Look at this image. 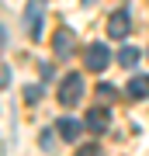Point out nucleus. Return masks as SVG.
I'll use <instances>...</instances> for the list:
<instances>
[{
    "label": "nucleus",
    "instance_id": "f257e3e1",
    "mask_svg": "<svg viewBox=\"0 0 149 156\" xmlns=\"http://www.w3.org/2000/svg\"><path fill=\"white\" fill-rule=\"evenodd\" d=\"M80 97H83V76H80V73H66L62 83H59V104L73 108Z\"/></svg>",
    "mask_w": 149,
    "mask_h": 156
},
{
    "label": "nucleus",
    "instance_id": "f03ea898",
    "mask_svg": "<svg viewBox=\"0 0 149 156\" xmlns=\"http://www.w3.org/2000/svg\"><path fill=\"white\" fill-rule=\"evenodd\" d=\"M42 21H45L42 0H31L28 11H24V24H28V35H31V38H42Z\"/></svg>",
    "mask_w": 149,
    "mask_h": 156
},
{
    "label": "nucleus",
    "instance_id": "7ed1b4c3",
    "mask_svg": "<svg viewBox=\"0 0 149 156\" xmlns=\"http://www.w3.org/2000/svg\"><path fill=\"white\" fill-rule=\"evenodd\" d=\"M108 62H111V52H108V45H104V42H94V45L87 49V69L101 73V69L108 66Z\"/></svg>",
    "mask_w": 149,
    "mask_h": 156
},
{
    "label": "nucleus",
    "instance_id": "20e7f679",
    "mask_svg": "<svg viewBox=\"0 0 149 156\" xmlns=\"http://www.w3.org/2000/svg\"><path fill=\"white\" fill-rule=\"evenodd\" d=\"M55 128H59V135L66 142H76L83 132H87V122H76V118H59V122H55Z\"/></svg>",
    "mask_w": 149,
    "mask_h": 156
},
{
    "label": "nucleus",
    "instance_id": "39448f33",
    "mask_svg": "<svg viewBox=\"0 0 149 156\" xmlns=\"http://www.w3.org/2000/svg\"><path fill=\"white\" fill-rule=\"evenodd\" d=\"M73 45H76V38H73V28H59V31H55L52 49H55V56H59V59L73 56Z\"/></svg>",
    "mask_w": 149,
    "mask_h": 156
},
{
    "label": "nucleus",
    "instance_id": "423d86ee",
    "mask_svg": "<svg viewBox=\"0 0 149 156\" xmlns=\"http://www.w3.org/2000/svg\"><path fill=\"white\" fill-rule=\"evenodd\" d=\"M108 31H111V38H125V35L132 31V17H128V11H115V14H111Z\"/></svg>",
    "mask_w": 149,
    "mask_h": 156
},
{
    "label": "nucleus",
    "instance_id": "0eeeda50",
    "mask_svg": "<svg viewBox=\"0 0 149 156\" xmlns=\"http://www.w3.org/2000/svg\"><path fill=\"white\" fill-rule=\"evenodd\" d=\"M83 122H87L90 132H108V111H104V108H94V111H87V118H83Z\"/></svg>",
    "mask_w": 149,
    "mask_h": 156
},
{
    "label": "nucleus",
    "instance_id": "6e6552de",
    "mask_svg": "<svg viewBox=\"0 0 149 156\" xmlns=\"http://www.w3.org/2000/svg\"><path fill=\"white\" fill-rule=\"evenodd\" d=\"M128 97H149V76H132L128 80Z\"/></svg>",
    "mask_w": 149,
    "mask_h": 156
},
{
    "label": "nucleus",
    "instance_id": "1a4fd4ad",
    "mask_svg": "<svg viewBox=\"0 0 149 156\" xmlns=\"http://www.w3.org/2000/svg\"><path fill=\"white\" fill-rule=\"evenodd\" d=\"M118 62H122V66H135L139 62V49L135 45H125V49L118 52Z\"/></svg>",
    "mask_w": 149,
    "mask_h": 156
},
{
    "label": "nucleus",
    "instance_id": "9d476101",
    "mask_svg": "<svg viewBox=\"0 0 149 156\" xmlns=\"http://www.w3.org/2000/svg\"><path fill=\"white\" fill-rule=\"evenodd\" d=\"M24 101H28V104H38V101H42V87L38 83H28L24 87Z\"/></svg>",
    "mask_w": 149,
    "mask_h": 156
},
{
    "label": "nucleus",
    "instance_id": "9b49d317",
    "mask_svg": "<svg viewBox=\"0 0 149 156\" xmlns=\"http://www.w3.org/2000/svg\"><path fill=\"white\" fill-rule=\"evenodd\" d=\"M76 156H104V153H101V146L90 142V146H83V149H76Z\"/></svg>",
    "mask_w": 149,
    "mask_h": 156
},
{
    "label": "nucleus",
    "instance_id": "f8f14e48",
    "mask_svg": "<svg viewBox=\"0 0 149 156\" xmlns=\"http://www.w3.org/2000/svg\"><path fill=\"white\" fill-rule=\"evenodd\" d=\"M97 97H101V101H111V97H115V90H111V83H101V87H97Z\"/></svg>",
    "mask_w": 149,
    "mask_h": 156
},
{
    "label": "nucleus",
    "instance_id": "ddd939ff",
    "mask_svg": "<svg viewBox=\"0 0 149 156\" xmlns=\"http://www.w3.org/2000/svg\"><path fill=\"white\" fill-rule=\"evenodd\" d=\"M7 80H11V69H7V66H4V69H0V87H4V83H7Z\"/></svg>",
    "mask_w": 149,
    "mask_h": 156
},
{
    "label": "nucleus",
    "instance_id": "4468645a",
    "mask_svg": "<svg viewBox=\"0 0 149 156\" xmlns=\"http://www.w3.org/2000/svg\"><path fill=\"white\" fill-rule=\"evenodd\" d=\"M4 42H7V35H4V28H0V45H4Z\"/></svg>",
    "mask_w": 149,
    "mask_h": 156
}]
</instances>
